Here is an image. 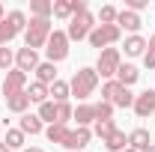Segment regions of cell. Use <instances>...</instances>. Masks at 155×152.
I'll return each mask as SVG.
<instances>
[{"label":"cell","instance_id":"obj_30","mask_svg":"<svg viewBox=\"0 0 155 152\" xmlns=\"http://www.w3.org/2000/svg\"><path fill=\"white\" fill-rule=\"evenodd\" d=\"M134 104V93L128 90V87H122L119 93H116V98H114V107H131Z\"/></svg>","mask_w":155,"mask_h":152},{"label":"cell","instance_id":"obj_18","mask_svg":"<svg viewBox=\"0 0 155 152\" xmlns=\"http://www.w3.org/2000/svg\"><path fill=\"white\" fill-rule=\"evenodd\" d=\"M72 119H78V128H87L90 122H96V114H93V104H78Z\"/></svg>","mask_w":155,"mask_h":152},{"label":"cell","instance_id":"obj_14","mask_svg":"<svg viewBox=\"0 0 155 152\" xmlns=\"http://www.w3.org/2000/svg\"><path fill=\"white\" fill-rule=\"evenodd\" d=\"M36 81H39V84H45V87H51V84L57 81V66L48 63V60L39 63V66H36Z\"/></svg>","mask_w":155,"mask_h":152},{"label":"cell","instance_id":"obj_28","mask_svg":"<svg viewBox=\"0 0 155 152\" xmlns=\"http://www.w3.org/2000/svg\"><path fill=\"white\" fill-rule=\"evenodd\" d=\"M119 90H122V84H119V81H104V87H101V101H110V104H114V98H116V93H119Z\"/></svg>","mask_w":155,"mask_h":152},{"label":"cell","instance_id":"obj_7","mask_svg":"<svg viewBox=\"0 0 155 152\" xmlns=\"http://www.w3.org/2000/svg\"><path fill=\"white\" fill-rule=\"evenodd\" d=\"M45 54H48V63H60V60L69 57V36L66 30H54L48 45H45Z\"/></svg>","mask_w":155,"mask_h":152},{"label":"cell","instance_id":"obj_6","mask_svg":"<svg viewBox=\"0 0 155 152\" xmlns=\"http://www.w3.org/2000/svg\"><path fill=\"white\" fill-rule=\"evenodd\" d=\"M122 36V30L116 27V24H96V30L90 33V45L98 48V51H104V48H110L114 42H119Z\"/></svg>","mask_w":155,"mask_h":152},{"label":"cell","instance_id":"obj_4","mask_svg":"<svg viewBox=\"0 0 155 152\" xmlns=\"http://www.w3.org/2000/svg\"><path fill=\"white\" fill-rule=\"evenodd\" d=\"M24 30H27V15H24L21 9H12L6 18L0 21V39H3L6 45L18 36V33H24Z\"/></svg>","mask_w":155,"mask_h":152},{"label":"cell","instance_id":"obj_37","mask_svg":"<svg viewBox=\"0 0 155 152\" xmlns=\"http://www.w3.org/2000/svg\"><path fill=\"white\" fill-rule=\"evenodd\" d=\"M140 152H155V143H149V146H146V149H140Z\"/></svg>","mask_w":155,"mask_h":152},{"label":"cell","instance_id":"obj_13","mask_svg":"<svg viewBox=\"0 0 155 152\" xmlns=\"http://www.w3.org/2000/svg\"><path fill=\"white\" fill-rule=\"evenodd\" d=\"M69 134H72V128H69V125H60V122H54V125L45 128V137H48L51 143H60V146H66Z\"/></svg>","mask_w":155,"mask_h":152},{"label":"cell","instance_id":"obj_35","mask_svg":"<svg viewBox=\"0 0 155 152\" xmlns=\"http://www.w3.org/2000/svg\"><path fill=\"white\" fill-rule=\"evenodd\" d=\"M143 66L146 69H155V36L146 42V54H143Z\"/></svg>","mask_w":155,"mask_h":152},{"label":"cell","instance_id":"obj_2","mask_svg":"<svg viewBox=\"0 0 155 152\" xmlns=\"http://www.w3.org/2000/svg\"><path fill=\"white\" fill-rule=\"evenodd\" d=\"M96 87H98V72L90 69V66L78 69L75 75H72V81H69V90H72V95H78V98H90V95L96 93Z\"/></svg>","mask_w":155,"mask_h":152},{"label":"cell","instance_id":"obj_25","mask_svg":"<svg viewBox=\"0 0 155 152\" xmlns=\"http://www.w3.org/2000/svg\"><path fill=\"white\" fill-rule=\"evenodd\" d=\"M93 114H96V122L114 119V104H110V101H96V104H93Z\"/></svg>","mask_w":155,"mask_h":152},{"label":"cell","instance_id":"obj_33","mask_svg":"<svg viewBox=\"0 0 155 152\" xmlns=\"http://www.w3.org/2000/svg\"><path fill=\"white\" fill-rule=\"evenodd\" d=\"M93 131H96L98 137H101V143H104V140L116 131V125H114V119H104V122H96V128H93Z\"/></svg>","mask_w":155,"mask_h":152},{"label":"cell","instance_id":"obj_26","mask_svg":"<svg viewBox=\"0 0 155 152\" xmlns=\"http://www.w3.org/2000/svg\"><path fill=\"white\" fill-rule=\"evenodd\" d=\"M24 137H27V134L21 131V128H6V140H3V143H6L9 149H21V146H24Z\"/></svg>","mask_w":155,"mask_h":152},{"label":"cell","instance_id":"obj_39","mask_svg":"<svg viewBox=\"0 0 155 152\" xmlns=\"http://www.w3.org/2000/svg\"><path fill=\"white\" fill-rule=\"evenodd\" d=\"M6 18V9H3V3H0V21Z\"/></svg>","mask_w":155,"mask_h":152},{"label":"cell","instance_id":"obj_20","mask_svg":"<svg viewBox=\"0 0 155 152\" xmlns=\"http://www.w3.org/2000/svg\"><path fill=\"white\" fill-rule=\"evenodd\" d=\"M104 146H107V149H110V152H122V149H128V134H125V131H119V128H116V131L110 134L107 140H104Z\"/></svg>","mask_w":155,"mask_h":152},{"label":"cell","instance_id":"obj_36","mask_svg":"<svg viewBox=\"0 0 155 152\" xmlns=\"http://www.w3.org/2000/svg\"><path fill=\"white\" fill-rule=\"evenodd\" d=\"M149 6V0H125V9L128 12H140V9H146Z\"/></svg>","mask_w":155,"mask_h":152},{"label":"cell","instance_id":"obj_29","mask_svg":"<svg viewBox=\"0 0 155 152\" xmlns=\"http://www.w3.org/2000/svg\"><path fill=\"white\" fill-rule=\"evenodd\" d=\"M54 18H72L75 12H72V0H54V12H51Z\"/></svg>","mask_w":155,"mask_h":152},{"label":"cell","instance_id":"obj_32","mask_svg":"<svg viewBox=\"0 0 155 152\" xmlns=\"http://www.w3.org/2000/svg\"><path fill=\"white\" fill-rule=\"evenodd\" d=\"M12 63H15V51L12 48H0V72H12Z\"/></svg>","mask_w":155,"mask_h":152},{"label":"cell","instance_id":"obj_21","mask_svg":"<svg viewBox=\"0 0 155 152\" xmlns=\"http://www.w3.org/2000/svg\"><path fill=\"white\" fill-rule=\"evenodd\" d=\"M48 95H51V101H69L72 90H69V84H66V81H54V84L48 87Z\"/></svg>","mask_w":155,"mask_h":152},{"label":"cell","instance_id":"obj_23","mask_svg":"<svg viewBox=\"0 0 155 152\" xmlns=\"http://www.w3.org/2000/svg\"><path fill=\"white\" fill-rule=\"evenodd\" d=\"M128 146H131V149H146V146H149V131H146V128H134V131L128 134Z\"/></svg>","mask_w":155,"mask_h":152},{"label":"cell","instance_id":"obj_16","mask_svg":"<svg viewBox=\"0 0 155 152\" xmlns=\"http://www.w3.org/2000/svg\"><path fill=\"white\" fill-rule=\"evenodd\" d=\"M18 128H21L24 134H39L42 128H45V122H42L36 114H24V116L18 119Z\"/></svg>","mask_w":155,"mask_h":152},{"label":"cell","instance_id":"obj_40","mask_svg":"<svg viewBox=\"0 0 155 152\" xmlns=\"http://www.w3.org/2000/svg\"><path fill=\"white\" fill-rule=\"evenodd\" d=\"M0 152H12V149H9V146H6V143H0Z\"/></svg>","mask_w":155,"mask_h":152},{"label":"cell","instance_id":"obj_5","mask_svg":"<svg viewBox=\"0 0 155 152\" xmlns=\"http://www.w3.org/2000/svg\"><path fill=\"white\" fill-rule=\"evenodd\" d=\"M119 66H122V54H119V48H104V51L98 54L96 72H98V78H107V81H114Z\"/></svg>","mask_w":155,"mask_h":152},{"label":"cell","instance_id":"obj_3","mask_svg":"<svg viewBox=\"0 0 155 152\" xmlns=\"http://www.w3.org/2000/svg\"><path fill=\"white\" fill-rule=\"evenodd\" d=\"M93 30H96V18H93V12L87 9V12L69 18V30H66V36H69V42H81V39H90Z\"/></svg>","mask_w":155,"mask_h":152},{"label":"cell","instance_id":"obj_12","mask_svg":"<svg viewBox=\"0 0 155 152\" xmlns=\"http://www.w3.org/2000/svg\"><path fill=\"white\" fill-rule=\"evenodd\" d=\"M116 27H119V30H128L131 36H137V30H140V15H137V12H128V9H119Z\"/></svg>","mask_w":155,"mask_h":152},{"label":"cell","instance_id":"obj_1","mask_svg":"<svg viewBox=\"0 0 155 152\" xmlns=\"http://www.w3.org/2000/svg\"><path fill=\"white\" fill-rule=\"evenodd\" d=\"M51 33H54L51 18H30V21H27V30H24V45L33 48V51H39V48L48 45Z\"/></svg>","mask_w":155,"mask_h":152},{"label":"cell","instance_id":"obj_17","mask_svg":"<svg viewBox=\"0 0 155 152\" xmlns=\"http://www.w3.org/2000/svg\"><path fill=\"white\" fill-rule=\"evenodd\" d=\"M6 107H9L12 114H21V116H24V111L30 107V95H27V90L18 93V95H9V98H6Z\"/></svg>","mask_w":155,"mask_h":152},{"label":"cell","instance_id":"obj_11","mask_svg":"<svg viewBox=\"0 0 155 152\" xmlns=\"http://www.w3.org/2000/svg\"><path fill=\"white\" fill-rule=\"evenodd\" d=\"M90 140H93L90 128H75L69 134V140H66V152H81L84 146H90Z\"/></svg>","mask_w":155,"mask_h":152},{"label":"cell","instance_id":"obj_42","mask_svg":"<svg viewBox=\"0 0 155 152\" xmlns=\"http://www.w3.org/2000/svg\"><path fill=\"white\" fill-rule=\"evenodd\" d=\"M0 95H3V87H0Z\"/></svg>","mask_w":155,"mask_h":152},{"label":"cell","instance_id":"obj_15","mask_svg":"<svg viewBox=\"0 0 155 152\" xmlns=\"http://www.w3.org/2000/svg\"><path fill=\"white\" fill-rule=\"evenodd\" d=\"M137 78H140V72H137V66H131V63H122V66L116 69V81H119L122 87L137 84Z\"/></svg>","mask_w":155,"mask_h":152},{"label":"cell","instance_id":"obj_9","mask_svg":"<svg viewBox=\"0 0 155 152\" xmlns=\"http://www.w3.org/2000/svg\"><path fill=\"white\" fill-rule=\"evenodd\" d=\"M36 66H39V54L33 48L24 45V48L15 51V69H18V72H24V75H27V72H36Z\"/></svg>","mask_w":155,"mask_h":152},{"label":"cell","instance_id":"obj_8","mask_svg":"<svg viewBox=\"0 0 155 152\" xmlns=\"http://www.w3.org/2000/svg\"><path fill=\"white\" fill-rule=\"evenodd\" d=\"M3 95L9 98V95H18L24 93V87H27V75L24 72H18V69H12V72H6V78H3Z\"/></svg>","mask_w":155,"mask_h":152},{"label":"cell","instance_id":"obj_43","mask_svg":"<svg viewBox=\"0 0 155 152\" xmlns=\"http://www.w3.org/2000/svg\"><path fill=\"white\" fill-rule=\"evenodd\" d=\"M0 131H3V125H0Z\"/></svg>","mask_w":155,"mask_h":152},{"label":"cell","instance_id":"obj_34","mask_svg":"<svg viewBox=\"0 0 155 152\" xmlns=\"http://www.w3.org/2000/svg\"><path fill=\"white\" fill-rule=\"evenodd\" d=\"M116 15H119V9H116V6H110V3L98 9V18H101V24H116Z\"/></svg>","mask_w":155,"mask_h":152},{"label":"cell","instance_id":"obj_38","mask_svg":"<svg viewBox=\"0 0 155 152\" xmlns=\"http://www.w3.org/2000/svg\"><path fill=\"white\" fill-rule=\"evenodd\" d=\"M24 152H45V149H39V146H30V149H24Z\"/></svg>","mask_w":155,"mask_h":152},{"label":"cell","instance_id":"obj_27","mask_svg":"<svg viewBox=\"0 0 155 152\" xmlns=\"http://www.w3.org/2000/svg\"><path fill=\"white\" fill-rule=\"evenodd\" d=\"M27 95H30V101H36V104H45V101H48V87L36 81V84H30Z\"/></svg>","mask_w":155,"mask_h":152},{"label":"cell","instance_id":"obj_24","mask_svg":"<svg viewBox=\"0 0 155 152\" xmlns=\"http://www.w3.org/2000/svg\"><path fill=\"white\" fill-rule=\"evenodd\" d=\"M39 119H42V122H48V125H54V122H57V101H51V98H48V101H45V104H39Z\"/></svg>","mask_w":155,"mask_h":152},{"label":"cell","instance_id":"obj_41","mask_svg":"<svg viewBox=\"0 0 155 152\" xmlns=\"http://www.w3.org/2000/svg\"><path fill=\"white\" fill-rule=\"evenodd\" d=\"M122 152H137V149H131V146H128V149H122Z\"/></svg>","mask_w":155,"mask_h":152},{"label":"cell","instance_id":"obj_31","mask_svg":"<svg viewBox=\"0 0 155 152\" xmlns=\"http://www.w3.org/2000/svg\"><path fill=\"white\" fill-rule=\"evenodd\" d=\"M72 114H75V107H72L69 101H57V122L60 125H69Z\"/></svg>","mask_w":155,"mask_h":152},{"label":"cell","instance_id":"obj_10","mask_svg":"<svg viewBox=\"0 0 155 152\" xmlns=\"http://www.w3.org/2000/svg\"><path fill=\"white\" fill-rule=\"evenodd\" d=\"M134 114L140 116V119H146V116L155 114V90H143L140 95H134Z\"/></svg>","mask_w":155,"mask_h":152},{"label":"cell","instance_id":"obj_19","mask_svg":"<svg viewBox=\"0 0 155 152\" xmlns=\"http://www.w3.org/2000/svg\"><path fill=\"white\" fill-rule=\"evenodd\" d=\"M54 0H30V15L33 18H51Z\"/></svg>","mask_w":155,"mask_h":152},{"label":"cell","instance_id":"obj_22","mask_svg":"<svg viewBox=\"0 0 155 152\" xmlns=\"http://www.w3.org/2000/svg\"><path fill=\"white\" fill-rule=\"evenodd\" d=\"M125 54H128V57L146 54V39H143V36H128V39H125Z\"/></svg>","mask_w":155,"mask_h":152}]
</instances>
